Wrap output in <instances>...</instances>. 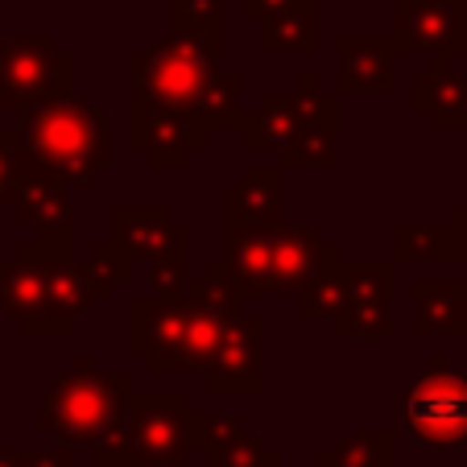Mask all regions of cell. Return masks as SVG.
I'll return each instance as SVG.
<instances>
[{
	"mask_svg": "<svg viewBox=\"0 0 467 467\" xmlns=\"http://www.w3.org/2000/svg\"><path fill=\"white\" fill-rule=\"evenodd\" d=\"M21 153L58 178L62 186L83 191L112 166V129L108 112L91 96H62L26 112L21 124Z\"/></svg>",
	"mask_w": 467,
	"mask_h": 467,
	"instance_id": "6da1fadb",
	"label": "cell"
},
{
	"mask_svg": "<svg viewBox=\"0 0 467 467\" xmlns=\"http://www.w3.org/2000/svg\"><path fill=\"white\" fill-rule=\"evenodd\" d=\"M199 410L182 393H132L124 418L91 442V467H191L199 455Z\"/></svg>",
	"mask_w": 467,
	"mask_h": 467,
	"instance_id": "7a4b0ae2",
	"label": "cell"
},
{
	"mask_svg": "<svg viewBox=\"0 0 467 467\" xmlns=\"http://www.w3.org/2000/svg\"><path fill=\"white\" fill-rule=\"evenodd\" d=\"M132 397L129 372H96L91 356H75L67 372L50 380L37 401L34 426L62 442V447H91L124 418Z\"/></svg>",
	"mask_w": 467,
	"mask_h": 467,
	"instance_id": "3957f363",
	"label": "cell"
},
{
	"mask_svg": "<svg viewBox=\"0 0 467 467\" xmlns=\"http://www.w3.org/2000/svg\"><path fill=\"white\" fill-rule=\"evenodd\" d=\"M129 71L137 99L161 108V112L199 120V99H203L207 83L215 79V71H220V58L203 42H194L178 29H166L158 42H150L141 54H132Z\"/></svg>",
	"mask_w": 467,
	"mask_h": 467,
	"instance_id": "277c9868",
	"label": "cell"
},
{
	"mask_svg": "<svg viewBox=\"0 0 467 467\" xmlns=\"http://www.w3.org/2000/svg\"><path fill=\"white\" fill-rule=\"evenodd\" d=\"M393 418L414 447H467V372L451 368V356H431V368L397 393Z\"/></svg>",
	"mask_w": 467,
	"mask_h": 467,
	"instance_id": "5b68a950",
	"label": "cell"
},
{
	"mask_svg": "<svg viewBox=\"0 0 467 467\" xmlns=\"http://www.w3.org/2000/svg\"><path fill=\"white\" fill-rule=\"evenodd\" d=\"M62 96H75V54L50 34L0 37V112L26 116Z\"/></svg>",
	"mask_w": 467,
	"mask_h": 467,
	"instance_id": "8992f818",
	"label": "cell"
},
{
	"mask_svg": "<svg viewBox=\"0 0 467 467\" xmlns=\"http://www.w3.org/2000/svg\"><path fill=\"white\" fill-rule=\"evenodd\" d=\"M34 240L46 261V339H67L83 315L112 298V277L91 261H75V232H42Z\"/></svg>",
	"mask_w": 467,
	"mask_h": 467,
	"instance_id": "52a82bcc",
	"label": "cell"
},
{
	"mask_svg": "<svg viewBox=\"0 0 467 467\" xmlns=\"http://www.w3.org/2000/svg\"><path fill=\"white\" fill-rule=\"evenodd\" d=\"M393 54H431L451 62L467 54V0H393Z\"/></svg>",
	"mask_w": 467,
	"mask_h": 467,
	"instance_id": "ba28073f",
	"label": "cell"
},
{
	"mask_svg": "<svg viewBox=\"0 0 467 467\" xmlns=\"http://www.w3.org/2000/svg\"><path fill=\"white\" fill-rule=\"evenodd\" d=\"M191 306L186 298H132L129 302V352L145 360L153 377H186L182 348Z\"/></svg>",
	"mask_w": 467,
	"mask_h": 467,
	"instance_id": "9c48e42d",
	"label": "cell"
},
{
	"mask_svg": "<svg viewBox=\"0 0 467 467\" xmlns=\"http://www.w3.org/2000/svg\"><path fill=\"white\" fill-rule=\"evenodd\" d=\"M397 274L389 261H348V302L331 323L339 339H389L397 336L393 318Z\"/></svg>",
	"mask_w": 467,
	"mask_h": 467,
	"instance_id": "30bf717a",
	"label": "cell"
},
{
	"mask_svg": "<svg viewBox=\"0 0 467 467\" xmlns=\"http://www.w3.org/2000/svg\"><path fill=\"white\" fill-rule=\"evenodd\" d=\"M203 389L212 397H253L265 389V323L256 315L223 327L220 348L203 368Z\"/></svg>",
	"mask_w": 467,
	"mask_h": 467,
	"instance_id": "8fae6325",
	"label": "cell"
},
{
	"mask_svg": "<svg viewBox=\"0 0 467 467\" xmlns=\"http://www.w3.org/2000/svg\"><path fill=\"white\" fill-rule=\"evenodd\" d=\"M207 137L212 132L191 116L161 112L137 96L129 99V145L141 150L153 170H186L194 153L207 150Z\"/></svg>",
	"mask_w": 467,
	"mask_h": 467,
	"instance_id": "7c38bea8",
	"label": "cell"
},
{
	"mask_svg": "<svg viewBox=\"0 0 467 467\" xmlns=\"http://www.w3.org/2000/svg\"><path fill=\"white\" fill-rule=\"evenodd\" d=\"M0 306L17 336L46 339V261L37 240H21L13 261H0Z\"/></svg>",
	"mask_w": 467,
	"mask_h": 467,
	"instance_id": "4fadbf2b",
	"label": "cell"
},
{
	"mask_svg": "<svg viewBox=\"0 0 467 467\" xmlns=\"http://www.w3.org/2000/svg\"><path fill=\"white\" fill-rule=\"evenodd\" d=\"M339 71H336V96H389L397 88V54L389 37H364L344 34L336 37Z\"/></svg>",
	"mask_w": 467,
	"mask_h": 467,
	"instance_id": "5bb4252c",
	"label": "cell"
},
{
	"mask_svg": "<svg viewBox=\"0 0 467 467\" xmlns=\"http://www.w3.org/2000/svg\"><path fill=\"white\" fill-rule=\"evenodd\" d=\"M223 228H244V232L282 228V166H248L223 191Z\"/></svg>",
	"mask_w": 467,
	"mask_h": 467,
	"instance_id": "9a60e30c",
	"label": "cell"
},
{
	"mask_svg": "<svg viewBox=\"0 0 467 467\" xmlns=\"http://www.w3.org/2000/svg\"><path fill=\"white\" fill-rule=\"evenodd\" d=\"M13 212H17L21 228H29L34 236H42V232H75L71 186H62L58 178L37 170L26 153H21V178H17V194H13Z\"/></svg>",
	"mask_w": 467,
	"mask_h": 467,
	"instance_id": "2e32d148",
	"label": "cell"
},
{
	"mask_svg": "<svg viewBox=\"0 0 467 467\" xmlns=\"http://www.w3.org/2000/svg\"><path fill=\"white\" fill-rule=\"evenodd\" d=\"M327 253H336V244L310 228H285L282 223L277 232H269V290L298 298L315 282Z\"/></svg>",
	"mask_w": 467,
	"mask_h": 467,
	"instance_id": "e0dca14e",
	"label": "cell"
},
{
	"mask_svg": "<svg viewBox=\"0 0 467 467\" xmlns=\"http://www.w3.org/2000/svg\"><path fill=\"white\" fill-rule=\"evenodd\" d=\"M410 298H414L410 336H467V277H414Z\"/></svg>",
	"mask_w": 467,
	"mask_h": 467,
	"instance_id": "ac0fdd59",
	"label": "cell"
},
{
	"mask_svg": "<svg viewBox=\"0 0 467 467\" xmlns=\"http://www.w3.org/2000/svg\"><path fill=\"white\" fill-rule=\"evenodd\" d=\"M410 108L439 132H467V71H455L451 62H431L410 79Z\"/></svg>",
	"mask_w": 467,
	"mask_h": 467,
	"instance_id": "d6986e66",
	"label": "cell"
},
{
	"mask_svg": "<svg viewBox=\"0 0 467 467\" xmlns=\"http://www.w3.org/2000/svg\"><path fill=\"white\" fill-rule=\"evenodd\" d=\"M170 228H174L170 207H161V203H116L112 212H108V236L104 240L129 265H137V261L150 265L153 256H158V248L166 244Z\"/></svg>",
	"mask_w": 467,
	"mask_h": 467,
	"instance_id": "ffe728a7",
	"label": "cell"
},
{
	"mask_svg": "<svg viewBox=\"0 0 467 467\" xmlns=\"http://www.w3.org/2000/svg\"><path fill=\"white\" fill-rule=\"evenodd\" d=\"M302 129V108H298V91H265L261 104L244 108L236 120L240 145L244 150H269L282 153L294 141V132Z\"/></svg>",
	"mask_w": 467,
	"mask_h": 467,
	"instance_id": "44dd1931",
	"label": "cell"
},
{
	"mask_svg": "<svg viewBox=\"0 0 467 467\" xmlns=\"http://www.w3.org/2000/svg\"><path fill=\"white\" fill-rule=\"evenodd\" d=\"M261 50L269 58H282V54L315 58L318 54V0H290L274 17H265Z\"/></svg>",
	"mask_w": 467,
	"mask_h": 467,
	"instance_id": "7402d4cb",
	"label": "cell"
},
{
	"mask_svg": "<svg viewBox=\"0 0 467 467\" xmlns=\"http://www.w3.org/2000/svg\"><path fill=\"white\" fill-rule=\"evenodd\" d=\"M223 265L244 290V298H269V232L223 228Z\"/></svg>",
	"mask_w": 467,
	"mask_h": 467,
	"instance_id": "603a6c76",
	"label": "cell"
},
{
	"mask_svg": "<svg viewBox=\"0 0 467 467\" xmlns=\"http://www.w3.org/2000/svg\"><path fill=\"white\" fill-rule=\"evenodd\" d=\"M182 298L191 302L194 310H203V315L220 318L223 327L236 323V318L244 315V302H248V298H244V290L236 285V277L228 274V265H223V261L203 265V274L186 282Z\"/></svg>",
	"mask_w": 467,
	"mask_h": 467,
	"instance_id": "cb8c5ba5",
	"label": "cell"
},
{
	"mask_svg": "<svg viewBox=\"0 0 467 467\" xmlns=\"http://www.w3.org/2000/svg\"><path fill=\"white\" fill-rule=\"evenodd\" d=\"M397 434L393 431H356L315 451V467H393Z\"/></svg>",
	"mask_w": 467,
	"mask_h": 467,
	"instance_id": "d4e9b609",
	"label": "cell"
},
{
	"mask_svg": "<svg viewBox=\"0 0 467 467\" xmlns=\"http://www.w3.org/2000/svg\"><path fill=\"white\" fill-rule=\"evenodd\" d=\"M166 29L203 42L215 58H223V29H228V0H170L166 5Z\"/></svg>",
	"mask_w": 467,
	"mask_h": 467,
	"instance_id": "484cf974",
	"label": "cell"
},
{
	"mask_svg": "<svg viewBox=\"0 0 467 467\" xmlns=\"http://www.w3.org/2000/svg\"><path fill=\"white\" fill-rule=\"evenodd\" d=\"M282 170H336L339 166V124L315 120L294 132V141L277 153Z\"/></svg>",
	"mask_w": 467,
	"mask_h": 467,
	"instance_id": "4316f807",
	"label": "cell"
},
{
	"mask_svg": "<svg viewBox=\"0 0 467 467\" xmlns=\"http://www.w3.org/2000/svg\"><path fill=\"white\" fill-rule=\"evenodd\" d=\"M186 282H191V228L174 223L166 244L150 261V290L153 298H182Z\"/></svg>",
	"mask_w": 467,
	"mask_h": 467,
	"instance_id": "83f0119b",
	"label": "cell"
},
{
	"mask_svg": "<svg viewBox=\"0 0 467 467\" xmlns=\"http://www.w3.org/2000/svg\"><path fill=\"white\" fill-rule=\"evenodd\" d=\"M397 261H459V240L451 223H397L393 228Z\"/></svg>",
	"mask_w": 467,
	"mask_h": 467,
	"instance_id": "f1b7e54d",
	"label": "cell"
},
{
	"mask_svg": "<svg viewBox=\"0 0 467 467\" xmlns=\"http://www.w3.org/2000/svg\"><path fill=\"white\" fill-rule=\"evenodd\" d=\"M348 302V261H339V248L327 253L318 265L315 282L298 294V315L302 318H336Z\"/></svg>",
	"mask_w": 467,
	"mask_h": 467,
	"instance_id": "f546056e",
	"label": "cell"
},
{
	"mask_svg": "<svg viewBox=\"0 0 467 467\" xmlns=\"http://www.w3.org/2000/svg\"><path fill=\"white\" fill-rule=\"evenodd\" d=\"M240 96H244V71H215V79L207 83L203 99H199V120H203L207 132L220 129H236L240 120Z\"/></svg>",
	"mask_w": 467,
	"mask_h": 467,
	"instance_id": "4dcf8cb0",
	"label": "cell"
},
{
	"mask_svg": "<svg viewBox=\"0 0 467 467\" xmlns=\"http://www.w3.org/2000/svg\"><path fill=\"white\" fill-rule=\"evenodd\" d=\"M199 418V455H203V467H212L232 442L240 439V426H244V414L240 410H207Z\"/></svg>",
	"mask_w": 467,
	"mask_h": 467,
	"instance_id": "1f68e13d",
	"label": "cell"
},
{
	"mask_svg": "<svg viewBox=\"0 0 467 467\" xmlns=\"http://www.w3.org/2000/svg\"><path fill=\"white\" fill-rule=\"evenodd\" d=\"M212 467H282V447H269V442H261V439L240 434Z\"/></svg>",
	"mask_w": 467,
	"mask_h": 467,
	"instance_id": "d6a6232c",
	"label": "cell"
},
{
	"mask_svg": "<svg viewBox=\"0 0 467 467\" xmlns=\"http://www.w3.org/2000/svg\"><path fill=\"white\" fill-rule=\"evenodd\" d=\"M17 178H21V132L0 129V215H5V207H13Z\"/></svg>",
	"mask_w": 467,
	"mask_h": 467,
	"instance_id": "836d02e7",
	"label": "cell"
},
{
	"mask_svg": "<svg viewBox=\"0 0 467 467\" xmlns=\"http://www.w3.org/2000/svg\"><path fill=\"white\" fill-rule=\"evenodd\" d=\"M88 261L96 265L99 274H108V277H112V285H116V282H124V277L132 274V265L124 261V256L116 253L112 244H108V240H96V244H91V256H88Z\"/></svg>",
	"mask_w": 467,
	"mask_h": 467,
	"instance_id": "e575fe53",
	"label": "cell"
},
{
	"mask_svg": "<svg viewBox=\"0 0 467 467\" xmlns=\"http://www.w3.org/2000/svg\"><path fill=\"white\" fill-rule=\"evenodd\" d=\"M290 0H240V17H248V21H256L261 26L265 17H274L277 9H285Z\"/></svg>",
	"mask_w": 467,
	"mask_h": 467,
	"instance_id": "d590c367",
	"label": "cell"
},
{
	"mask_svg": "<svg viewBox=\"0 0 467 467\" xmlns=\"http://www.w3.org/2000/svg\"><path fill=\"white\" fill-rule=\"evenodd\" d=\"M447 223H451V232H455V240H459V261L467 265V203H455L447 212Z\"/></svg>",
	"mask_w": 467,
	"mask_h": 467,
	"instance_id": "8d00e7d4",
	"label": "cell"
},
{
	"mask_svg": "<svg viewBox=\"0 0 467 467\" xmlns=\"http://www.w3.org/2000/svg\"><path fill=\"white\" fill-rule=\"evenodd\" d=\"M0 467H37V451H29V447H0Z\"/></svg>",
	"mask_w": 467,
	"mask_h": 467,
	"instance_id": "74e56055",
	"label": "cell"
},
{
	"mask_svg": "<svg viewBox=\"0 0 467 467\" xmlns=\"http://www.w3.org/2000/svg\"><path fill=\"white\" fill-rule=\"evenodd\" d=\"M75 467H79V463H75Z\"/></svg>",
	"mask_w": 467,
	"mask_h": 467,
	"instance_id": "f35d334b",
	"label": "cell"
},
{
	"mask_svg": "<svg viewBox=\"0 0 467 467\" xmlns=\"http://www.w3.org/2000/svg\"><path fill=\"white\" fill-rule=\"evenodd\" d=\"M393 467H397V463H393Z\"/></svg>",
	"mask_w": 467,
	"mask_h": 467,
	"instance_id": "ab89813d",
	"label": "cell"
}]
</instances>
